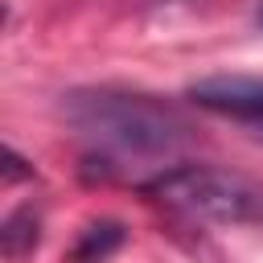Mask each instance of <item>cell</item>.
Instances as JSON below:
<instances>
[{"label": "cell", "mask_w": 263, "mask_h": 263, "mask_svg": "<svg viewBox=\"0 0 263 263\" xmlns=\"http://www.w3.org/2000/svg\"><path fill=\"white\" fill-rule=\"evenodd\" d=\"M62 111L74 132L123 156H168L189 144L185 119L152 95L90 86V90H70Z\"/></svg>", "instance_id": "1"}, {"label": "cell", "mask_w": 263, "mask_h": 263, "mask_svg": "<svg viewBox=\"0 0 263 263\" xmlns=\"http://www.w3.org/2000/svg\"><path fill=\"white\" fill-rule=\"evenodd\" d=\"M144 193H152L160 205L197 222H222V226L263 222V185L242 173L214 168V164L168 168L156 181H148Z\"/></svg>", "instance_id": "2"}, {"label": "cell", "mask_w": 263, "mask_h": 263, "mask_svg": "<svg viewBox=\"0 0 263 263\" xmlns=\"http://www.w3.org/2000/svg\"><path fill=\"white\" fill-rule=\"evenodd\" d=\"M189 99L205 111H218V115L247 119V123L263 127V78H247V74L201 78V82L189 86Z\"/></svg>", "instance_id": "3"}, {"label": "cell", "mask_w": 263, "mask_h": 263, "mask_svg": "<svg viewBox=\"0 0 263 263\" xmlns=\"http://www.w3.org/2000/svg\"><path fill=\"white\" fill-rule=\"evenodd\" d=\"M123 238H127V230H123V222H115V218H99V222H86L82 230H78V238H74V247H70V263H103V259H111L119 247H123Z\"/></svg>", "instance_id": "4"}, {"label": "cell", "mask_w": 263, "mask_h": 263, "mask_svg": "<svg viewBox=\"0 0 263 263\" xmlns=\"http://www.w3.org/2000/svg\"><path fill=\"white\" fill-rule=\"evenodd\" d=\"M37 226H41V218L33 214V205L12 210V214H8V222H4V230H0L4 255H8V259H16V255L33 251V247H37Z\"/></svg>", "instance_id": "5"}, {"label": "cell", "mask_w": 263, "mask_h": 263, "mask_svg": "<svg viewBox=\"0 0 263 263\" xmlns=\"http://www.w3.org/2000/svg\"><path fill=\"white\" fill-rule=\"evenodd\" d=\"M21 164H25V160L8 148V177H4V181H16V177H29V173H33V168H21Z\"/></svg>", "instance_id": "6"}, {"label": "cell", "mask_w": 263, "mask_h": 263, "mask_svg": "<svg viewBox=\"0 0 263 263\" xmlns=\"http://www.w3.org/2000/svg\"><path fill=\"white\" fill-rule=\"evenodd\" d=\"M255 136H259V140H263V127H259V132H255Z\"/></svg>", "instance_id": "7"}]
</instances>
